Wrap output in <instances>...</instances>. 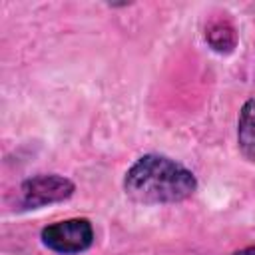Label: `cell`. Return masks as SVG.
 Listing matches in <instances>:
<instances>
[{"mask_svg": "<svg viewBox=\"0 0 255 255\" xmlns=\"http://www.w3.org/2000/svg\"><path fill=\"white\" fill-rule=\"evenodd\" d=\"M124 189L137 203H177L193 195L197 179L181 163L147 153L128 169Z\"/></svg>", "mask_w": 255, "mask_h": 255, "instance_id": "6da1fadb", "label": "cell"}, {"mask_svg": "<svg viewBox=\"0 0 255 255\" xmlns=\"http://www.w3.org/2000/svg\"><path fill=\"white\" fill-rule=\"evenodd\" d=\"M42 243L64 255L82 253L94 243V227L88 219L56 221L42 229Z\"/></svg>", "mask_w": 255, "mask_h": 255, "instance_id": "7a4b0ae2", "label": "cell"}, {"mask_svg": "<svg viewBox=\"0 0 255 255\" xmlns=\"http://www.w3.org/2000/svg\"><path fill=\"white\" fill-rule=\"evenodd\" d=\"M74 183L64 177V175H56V173H44V175H36L30 177L22 183L20 187V199L22 205L28 209H36L48 203H58L68 199L74 193Z\"/></svg>", "mask_w": 255, "mask_h": 255, "instance_id": "3957f363", "label": "cell"}, {"mask_svg": "<svg viewBox=\"0 0 255 255\" xmlns=\"http://www.w3.org/2000/svg\"><path fill=\"white\" fill-rule=\"evenodd\" d=\"M237 143L241 153L249 161H255V100H247L239 112Z\"/></svg>", "mask_w": 255, "mask_h": 255, "instance_id": "277c9868", "label": "cell"}, {"mask_svg": "<svg viewBox=\"0 0 255 255\" xmlns=\"http://www.w3.org/2000/svg\"><path fill=\"white\" fill-rule=\"evenodd\" d=\"M205 40L217 52H231L237 42L235 28L227 18H215L205 28Z\"/></svg>", "mask_w": 255, "mask_h": 255, "instance_id": "5b68a950", "label": "cell"}, {"mask_svg": "<svg viewBox=\"0 0 255 255\" xmlns=\"http://www.w3.org/2000/svg\"><path fill=\"white\" fill-rule=\"evenodd\" d=\"M233 255H255V247H245V249H239V251H235Z\"/></svg>", "mask_w": 255, "mask_h": 255, "instance_id": "8992f818", "label": "cell"}]
</instances>
